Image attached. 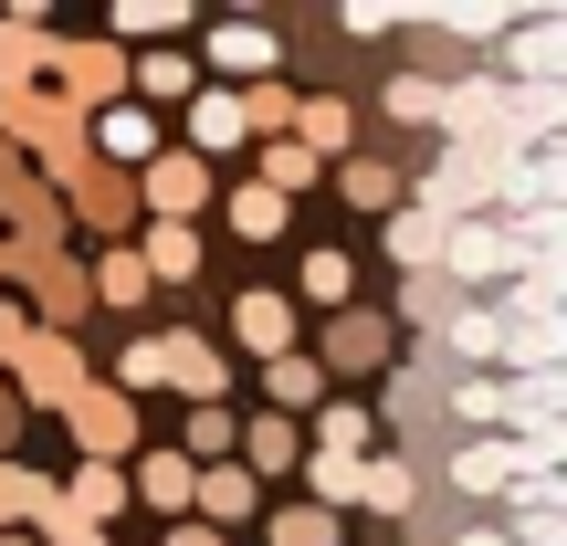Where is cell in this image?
Here are the masks:
<instances>
[{
	"label": "cell",
	"instance_id": "6da1fadb",
	"mask_svg": "<svg viewBox=\"0 0 567 546\" xmlns=\"http://www.w3.org/2000/svg\"><path fill=\"white\" fill-rule=\"evenodd\" d=\"M526 473H547V463H526L515 442H473L463 463H452V484H463V494H515Z\"/></svg>",
	"mask_w": 567,
	"mask_h": 546
},
{
	"label": "cell",
	"instance_id": "7a4b0ae2",
	"mask_svg": "<svg viewBox=\"0 0 567 546\" xmlns=\"http://www.w3.org/2000/svg\"><path fill=\"white\" fill-rule=\"evenodd\" d=\"M452 264L463 274H515L526 253H515V231H452Z\"/></svg>",
	"mask_w": 567,
	"mask_h": 546
},
{
	"label": "cell",
	"instance_id": "3957f363",
	"mask_svg": "<svg viewBox=\"0 0 567 546\" xmlns=\"http://www.w3.org/2000/svg\"><path fill=\"white\" fill-rule=\"evenodd\" d=\"M210 53L252 74V63H274V32H264V21H221V32H210Z\"/></svg>",
	"mask_w": 567,
	"mask_h": 546
},
{
	"label": "cell",
	"instance_id": "277c9868",
	"mask_svg": "<svg viewBox=\"0 0 567 546\" xmlns=\"http://www.w3.org/2000/svg\"><path fill=\"white\" fill-rule=\"evenodd\" d=\"M505 63H515V74H557V63H567V53H557V21H526Z\"/></svg>",
	"mask_w": 567,
	"mask_h": 546
},
{
	"label": "cell",
	"instance_id": "5b68a950",
	"mask_svg": "<svg viewBox=\"0 0 567 546\" xmlns=\"http://www.w3.org/2000/svg\"><path fill=\"white\" fill-rule=\"evenodd\" d=\"M243 337L252 347H284V305L274 295H243Z\"/></svg>",
	"mask_w": 567,
	"mask_h": 546
},
{
	"label": "cell",
	"instance_id": "8992f818",
	"mask_svg": "<svg viewBox=\"0 0 567 546\" xmlns=\"http://www.w3.org/2000/svg\"><path fill=\"white\" fill-rule=\"evenodd\" d=\"M200 137H210V147H231V137H243V105L210 95V105H200Z\"/></svg>",
	"mask_w": 567,
	"mask_h": 546
},
{
	"label": "cell",
	"instance_id": "52a82bcc",
	"mask_svg": "<svg viewBox=\"0 0 567 546\" xmlns=\"http://www.w3.org/2000/svg\"><path fill=\"white\" fill-rule=\"evenodd\" d=\"M305 137H316V147H337V137H347V105H337V95H326V105H305Z\"/></svg>",
	"mask_w": 567,
	"mask_h": 546
},
{
	"label": "cell",
	"instance_id": "ba28073f",
	"mask_svg": "<svg viewBox=\"0 0 567 546\" xmlns=\"http://www.w3.org/2000/svg\"><path fill=\"white\" fill-rule=\"evenodd\" d=\"M389 253H410V264H421V253H442V231H431V222H389Z\"/></svg>",
	"mask_w": 567,
	"mask_h": 546
},
{
	"label": "cell",
	"instance_id": "9c48e42d",
	"mask_svg": "<svg viewBox=\"0 0 567 546\" xmlns=\"http://www.w3.org/2000/svg\"><path fill=\"white\" fill-rule=\"evenodd\" d=\"M305 295H326V305L347 295V264H337V253H316V264H305Z\"/></svg>",
	"mask_w": 567,
	"mask_h": 546
},
{
	"label": "cell",
	"instance_id": "30bf717a",
	"mask_svg": "<svg viewBox=\"0 0 567 546\" xmlns=\"http://www.w3.org/2000/svg\"><path fill=\"white\" fill-rule=\"evenodd\" d=\"M274 536H284V546H337V526H326V515H284Z\"/></svg>",
	"mask_w": 567,
	"mask_h": 546
},
{
	"label": "cell",
	"instance_id": "8fae6325",
	"mask_svg": "<svg viewBox=\"0 0 567 546\" xmlns=\"http://www.w3.org/2000/svg\"><path fill=\"white\" fill-rule=\"evenodd\" d=\"M463 546H515V536H494V526H484V536H463Z\"/></svg>",
	"mask_w": 567,
	"mask_h": 546
}]
</instances>
